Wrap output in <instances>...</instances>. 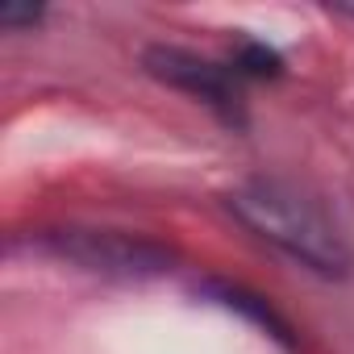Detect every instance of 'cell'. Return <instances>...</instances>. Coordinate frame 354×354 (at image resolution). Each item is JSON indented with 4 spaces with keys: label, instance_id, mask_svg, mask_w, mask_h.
I'll return each instance as SVG.
<instances>
[{
    "label": "cell",
    "instance_id": "cell-5",
    "mask_svg": "<svg viewBox=\"0 0 354 354\" xmlns=\"http://www.w3.org/2000/svg\"><path fill=\"white\" fill-rule=\"evenodd\" d=\"M238 71H246V75H275L279 71V55L267 50V46H259V42H246L242 55H238V63H234V75Z\"/></svg>",
    "mask_w": 354,
    "mask_h": 354
},
{
    "label": "cell",
    "instance_id": "cell-1",
    "mask_svg": "<svg viewBox=\"0 0 354 354\" xmlns=\"http://www.w3.org/2000/svg\"><path fill=\"white\" fill-rule=\"evenodd\" d=\"M225 205L250 234L279 246L308 271H317V275L350 271V246H346L337 221L304 188H296L288 180H246L225 196Z\"/></svg>",
    "mask_w": 354,
    "mask_h": 354
},
{
    "label": "cell",
    "instance_id": "cell-3",
    "mask_svg": "<svg viewBox=\"0 0 354 354\" xmlns=\"http://www.w3.org/2000/svg\"><path fill=\"white\" fill-rule=\"evenodd\" d=\"M146 71L171 88H180L188 96H201L205 104H213L230 125L242 121V92H238V75H230L225 67H217L213 59H201L192 50L180 46H150L146 50Z\"/></svg>",
    "mask_w": 354,
    "mask_h": 354
},
{
    "label": "cell",
    "instance_id": "cell-2",
    "mask_svg": "<svg viewBox=\"0 0 354 354\" xmlns=\"http://www.w3.org/2000/svg\"><path fill=\"white\" fill-rule=\"evenodd\" d=\"M38 246L67 263L104 271V275H121V279L162 275L175 263V254L167 246L133 238V234H117V230H46V234H38Z\"/></svg>",
    "mask_w": 354,
    "mask_h": 354
},
{
    "label": "cell",
    "instance_id": "cell-4",
    "mask_svg": "<svg viewBox=\"0 0 354 354\" xmlns=\"http://www.w3.org/2000/svg\"><path fill=\"white\" fill-rule=\"evenodd\" d=\"M221 296H225V304H230V308H242L246 317H254L259 325H267L275 337H283V342H288V325H283V321H279L263 300H259V296H246V292H238V288H221Z\"/></svg>",
    "mask_w": 354,
    "mask_h": 354
},
{
    "label": "cell",
    "instance_id": "cell-6",
    "mask_svg": "<svg viewBox=\"0 0 354 354\" xmlns=\"http://www.w3.org/2000/svg\"><path fill=\"white\" fill-rule=\"evenodd\" d=\"M42 21V9H34V5H5L0 9V26H38Z\"/></svg>",
    "mask_w": 354,
    "mask_h": 354
}]
</instances>
